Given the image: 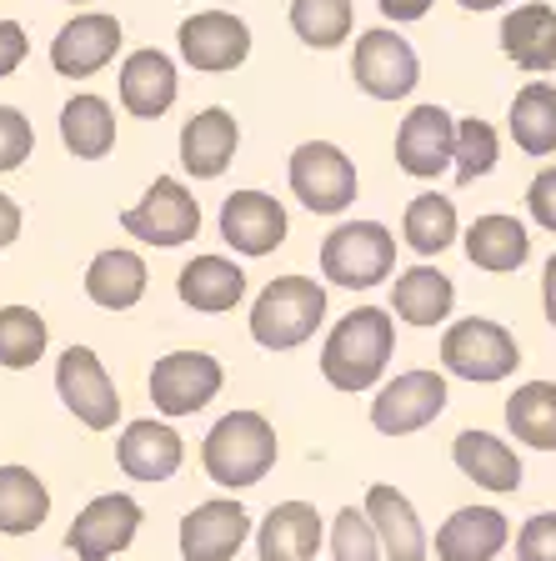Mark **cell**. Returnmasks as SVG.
Wrapping results in <instances>:
<instances>
[{
    "instance_id": "obj_45",
    "label": "cell",
    "mask_w": 556,
    "mask_h": 561,
    "mask_svg": "<svg viewBox=\"0 0 556 561\" xmlns=\"http://www.w3.org/2000/svg\"><path fill=\"white\" fill-rule=\"evenodd\" d=\"M542 306H546V321L556 327V251H552V261L542 266Z\"/></svg>"
},
{
    "instance_id": "obj_13",
    "label": "cell",
    "mask_w": 556,
    "mask_h": 561,
    "mask_svg": "<svg viewBox=\"0 0 556 561\" xmlns=\"http://www.w3.org/2000/svg\"><path fill=\"white\" fill-rule=\"evenodd\" d=\"M220 391V362L206 351H171L151 371V401L161 416H196Z\"/></svg>"
},
{
    "instance_id": "obj_31",
    "label": "cell",
    "mask_w": 556,
    "mask_h": 561,
    "mask_svg": "<svg viewBox=\"0 0 556 561\" xmlns=\"http://www.w3.org/2000/svg\"><path fill=\"white\" fill-rule=\"evenodd\" d=\"M507 126H511V140L526 156H552L556 151V85H546V81L522 85L507 111Z\"/></svg>"
},
{
    "instance_id": "obj_18",
    "label": "cell",
    "mask_w": 556,
    "mask_h": 561,
    "mask_svg": "<svg viewBox=\"0 0 556 561\" xmlns=\"http://www.w3.org/2000/svg\"><path fill=\"white\" fill-rule=\"evenodd\" d=\"M236 146H241V126L226 105H206L181 126V165L196 181H216L231 165Z\"/></svg>"
},
{
    "instance_id": "obj_21",
    "label": "cell",
    "mask_w": 556,
    "mask_h": 561,
    "mask_svg": "<svg viewBox=\"0 0 556 561\" xmlns=\"http://www.w3.org/2000/svg\"><path fill=\"white\" fill-rule=\"evenodd\" d=\"M511 526L497 506H462L441 522L436 531V561H491L507 547Z\"/></svg>"
},
{
    "instance_id": "obj_27",
    "label": "cell",
    "mask_w": 556,
    "mask_h": 561,
    "mask_svg": "<svg viewBox=\"0 0 556 561\" xmlns=\"http://www.w3.org/2000/svg\"><path fill=\"white\" fill-rule=\"evenodd\" d=\"M60 140H66V151L76 156V161H101V156H111V146H116V111H111V101L105 95H70L66 105H60Z\"/></svg>"
},
{
    "instance_id": "obj_23",
    "label": "cell",
    "mask_w": 556,
    "mask_h": 561,
    "mask_svg": "<svg viewBox=\"0 0 556 561\" xmlns=\"http://www.w3.org/2000/svg\"><path fill=\"white\" fill-rule=\"evenodd\" d=\"M321 547V516L306 502H281L266 512L261 531H256V551L261 561H311Z\"/></svg>"
},
{
    "instance_id": "obj_10",
    "label": "cell",
    "mask_w": 556,
    "mask_h": 561,
    "mask_svg": "<svg viewBox=\"0 0 556 561\" xmlns=\"http://www.w3.org/2000/svg\"><path fill=\"white\" fill-rule=\"evenodd\" d=\"M446 411V381L436 371H401L371 401V426L386 436H411Z\"/></svg>"
},
{
    "instance_id": "obj_3",
    "label": "cell",
    "mask_w": 556,
    "mask_h": 561,
    "mask_svg": "<svg viewBox=\"0 0 556 561\" xmlns=\"http://www.w3.org/2000/svg\"><path fill=\"white\" fill-rule=\"evenodd\" d=\"M326 316V286L311 276H276L251 306V336L266 351H296Z\"/></svg>"
},
{
    "instance_id": "obj_26",
    "label": "cell",
    "mask_w": 556,
    "mask_h": 561,
    "mask_svg": "<svg viewBox=\"0 0 556 561\" xmlns=\"http://www.w3.org/2000/svg\"><path fill=\"white\" fill-rule=\"evenodd\" d=\"M175 291L191 311H206V316H220L241 306L246 296V271L226 256H196L181 266V280H175Z\"/></svg>"
},
{
    "instance_id": "obj_39",
    "label": "cell",
    "mask_w": 556,
    "mask_h": 561,
    "mask_svg": "<svg viewBox=\"0 0 556 561\" xmlns=\"http://www.w3.org/2000/svg\"><path fill=\"white\" fill-rule=\"evenodd\" d=\"M35 151V130L31 121L15 111V105H0V175L15 171V165H25Z\"/></svg>"
},
{
    "instance_id": "obj_6",
    "label": "cell",
    "mask_w": 556,
    "mask_h": 561,
    "mask_svg": "<svg viewBox=\"0 0 556 561\" xmlns=\"http://www.w3.org/2000/svg\"><path fill=\"white\" fill-rule=\"evenodd\" d=\"M291 196L302 201L316 216H341V210L356 201V165L341 146L331 140H306L291 151Z\"/></svg>"
},
{
    "instance_id": "obj_43",
    "label": "cell",
    "mask_w": 556,
    "mask_h": 561,
    "mask_svg": "<svg viewBox=\"0 0 556 561\" xmlns=\"http://www.w3.org/2000/svg\"><path fill=\"white\" fill-rule=\"evenodd\" d=\"M382 5V15L386 21H396V25H411V21H421V15L431 11V0H376Z\"/></svg>"
},
{
    "instance_id": "obj_41",
    "label": "cell",
    "mask_w": 556,
    "mask_h": 561,
    "mask_svg": "<svg viewBox=\"0 0 556 561\" xmlns=\"http://www.w3.org/2000/svg\"><path fill=\"white\" fill-rule=\"evenodd\" d=\"M526 210H532V221L556 231V165L536 171V181L526 186Z\"/></svg>"
},
{
    "instance_id": "obj_24",
    "label": "cell",
    "mask_w": 556,
    "mask_h": 561,
    "mask_svg": "<svg viewBox=\"0 0 556 561\" xmlns=\"http://www.w3.org/2000/svg\"><path fill=\"white\" fill-rule=\"evenodd\" d=\"M366 516L376 526V537H382L386 561H427V531L417 522V506L406 502L396 486H371Z\"/></svg>"
},
{
    "instance_id": "obj_46",
    "label": "cell",
    "mask_w": 556,
    "mask_h": 561,
    "mask_svg": "<svg viewBox=\"0 0 556 561\" xmlns=\"http://www.w3.org/2000/svg\"><path fill=\"white\" fill-rule=\"evenodd\" d=\"M456 5H462V11H501L507 0H456Z\"/></svg>"
},
{
    "instance_id": "obj_29",
    "label": "cell",
    "mask_w": 556,
    "mask_h": 561,
    "mask_svg": "<svg viewBox=\"0 0 556 561\" xmlns=\"http://www.w3.org/2000/svg\"><path fill=\"white\" fill-rule=\"evenodd\" d=\"M452 456L476 486H487V491H517L522 486V461H517V451L491 432H462Z\"/></svg>"
},
{
    "instance_id": "obj_25",
    "label": "cell",
    "mask_w": 556,
    "mask_h": 561,
    "mask_svg": "<svg viewBox=\"0 0 556 561\" xmlns=\"http://www.w3.org/2000/svg\"><path fill=\"white\" fill-rule=\"evenodd\" d=\"M526 256H532V236H526V226L517 216L497 210V216H476L466 226V261L472 266L507 276V271H522Z\"/></svg>"
},
{
    "instance_id": "obj_15",
    "label": "cell",
    "mask_w": 556,
    "mask_h": 561,
    "mask_svg": "<svg viewBox=\"0 0 556 561\" xmlns=\"http://www.w3.org/2000/svg\"><path fill=\"white\" fill-rule=\"evenodd\" d=\"M136 526H140V506L126 491H105L70 522L66 547L76 551V561H111L116 551H126L136 541Z\"/></svg>"
},
{
    "instance_id": "obj_4",
    "label": "cell",
    "mask_w": 556,
    "mask_h": 561,
    "mask_svg": "<svg viewBox=\"0 0 556 561\" xmlns=\"http://www.w3.org/2000/svg\"><path fill=\"white\" fill-rule=\"evenodd\" d=\"M396 266V236L382 221H347L321 241V276L347 291H366Z\"/></svg>"
},
{
    "instance_id": "obj_2",
    "label": "cell",
    "mask_w": 556,
    "mask_h": 561,
    "mask_svg": "<svg viewBox=\"0 0 556 561\" xmlns=\"http://www.w3.org/2000/svg\"><path fill=\"white\" fill-rule=\"evenodd\" d=\"M201 467H206V477L216 486H231V491L266 481V471L276 467V432H271V421L261 411L220 416L206 432V442H201Z\"/></svg>"
},
{
    "instance_id": "obj_22",
    "label": "cell",
    "mask_w": 556,
    "mask_h": 561,
    "mask_svg": "<svg viewBox=\"0 0 556 561\" xmlns=\"http://www.w3.org/2000/svg\"><path fill=\"white\" fill-rule=\"evenodd\" d=\"M121 471L136 481H171L181 471V436L166 426V421H131L126 432H121Z\"/></svg>"
},
{
    "instance_id": "obj_16",
    "label": "cell",
    "mask_w": 556,
    "mask_h": 561,
    "mask_svg": "<svg viewBox=\"0 0 556 561\" xmlns=\"http://www.w3.org/2000/svg\"><path fill=\"white\" fill-rule=\"evenodd\" d=\"M220 241L241 256H271L286 241V206L266 191H231L220 201Z\"/></svg>"
},
{
    "instance_id": "obj_12",
    "label": "cell",
    "mask_w": 556,
    "mask_h": 561,
    "mask_svg": "<svg viewBox=\"0 0 556 561\" xmlns=\"http://www.w3.org/2000/svg\"><path fill=\"white\" fill-rule=\"evenodd\" d=\"M56 391H60V401L76 411V421H86L91 432H111V426H116L121 391L111 386V376H105V366L95 362L91 346H70L66 356H60Z\"/></svg>"
},
{
    "instance_id": "obj_44",
    "label": "cell",
    "mask_w": 556,
    "mask_h": 561,
    "mask_svg": "<svg viewBox=\"0 0 556 561\" xmlns=\"http://www.w3.org/2000/svg\"><path fill=\"white\" fill-rule=\"evenodd\" d=\"M15 236H21V206H15V201L0 191V251H5Z\"/></svg>"
},
{
    "instance_id": "obj_7",
    "label": "cell",
    "mask_w": 556,
    "mask_h": 561,
    "mask_svg": "<svg viewBox=\"0 0 556 561\" xmlns=\"http://www.w3.org/2000/svg\"><path fill=\"white\" fill-rule=\"evenodd\" d=\"M441 366L462 381H501L522 366V351L517 336L487 316H472V321H456L441 336Z\"/></svg>"
},
{
    "instance_id": "obj_42",
    "label": "cell",
    "mask_w": 556,
    "mask_h": 561,
    "mask_svg": "<svg viewBox=\"0 0 556 561\" xmlns=\"http://www.w3.org/2000/svg\"><path fill=\"white\" fill-rule=\"evenodd\" d=\"M31 56V41H25L21 21H0V81L21 70V60Z\"/></svg>"
},
{
    "instance_id": "obj_9",
    "label": "cell",
    "mask_w": 556,
    "mask_h": 561,
    "mask_svg": "<svg viewBox=\"0 0 556 561\" xmlns=\"http://www.w3.org/2000/svg\"><path fill=\"white\" fill-rule=\"evenodd\" d=\"M175 46H181V60L191 70L226 76V70L246 66V56H251V25L231 11H196L181 21Z\"/></svg>"
},
{
    "instance_id": "obj_5",
    "label": "cell",
    "mask_w": 556,
    "mask_h": 561,
    "mask_svg": "<svg viewBox=\"0 0 556 561\" xmlns=\"http://www.w3.org/2000/svg\"><path fill=\"white\" fill-rule=\"evenodd\" d=\"M351 81L371 95V101H406L421 81V60L411 50L401 31L392 25H376V31L356 35V50H351Z\"/></svg>"
},
{
    "instance_id": "obj_20",
    "label": "cell",
    "mask_w": 556,
    "mask_h": 561,
    "mask_svg": "<svg viewBox=\"0 0 556 561\" xmlns=\"http://www.w3.org/2000/svg\"><path fill=\"white\" fill-rule=\"evenodd\" d=\"M501 56L511 66L532 70V76L556 70V11L546 0H526V5L507 11V21H501Z\"/></svg>"
},
{
    "instance_id": "obj_34",
    "label": "cell",
    "mask_w": 556,
    "mask_h": 561,
    "mask_svg": "<svg viewBox=\"0 0 556 561\" xmlns=\"http://www.w3.org/2000/svg\"><path fill=\"white\" fill-rule=\"evenodd\" d=\"M401 231L417 256H441V251L456 241V206L441 196V191H421V196L406 206Z\"/></svg>"
},
{
    "instance_id": "obj_14",
    "label": "cell",
    "mask_w": 556,
    "mask_h": 561,
    "mask_svg": "<svg viewBox=\"0 0 556 561\" xmlns=\"http://www.w3.org/2000/svg\"><path fill=\"white\" fill-rule=\"evenodd\" d=\"M121 50V21L105 11H81L70 15L66 25L50 41V66L66 76V81H86L95 70H105Z\"/></svg>"
},
{
    "instance_id": "obj_30",
    "label": "cell",
    "mask_w": 556,
    "mask_h": 561,
    "mask_svg": "<svg viewBox=\"0 0 556 561\" xmlns=\"http://www.w3.org/2000/svg\"><path fill=\"white\" fill-rule=\"evenodd\" d=\"M86 296L105 311H131L146 296V261L136 251H101L86 271Z\"/></svg>"
},
{
    "instance_id": "obj_11",
    "label": "cell",
    "mask_w": 556,
    "mask_h": 561,
    "mask_svg": "<svg viewBox=\"0 0 556 561\" xmlns=\"http://www.w3.org/2000/svg\"><path fill=\"white\" fill-rule=\"evenodd\" d=\"M456 161V116L446 105H417L396 130V165L417 181H436Z\"/></svg>"
},
{
    "instance_id": "obj_19",
    "label": "cell",
    "mask_w": 556,
    "mask_h": 561,
    "mask_svg": "<svg viewBox=\"0 0 556 561\" xmlns=\"http://www.w3.org/2000/svg\"><path fill=\"white\" fill-rule=\"evenodd\" d=\"M175 91H181V81H175V60L166 56V50L146 46L121 60V105H126L136 121L166 116L175 105Z\"/></svg>"
},
{
    "instance_id": "obj_47",
    "label": "cell",
    "mask_w": 556,
    "mask_h": 561,
    "mask_svg": "<svg viewBox=\"0 0 556 561\" xmlns=\"http://www.w3.org/2000/svg\"><path fill=\"white\" fill-rule=\"evenodd\" d=\"M70 5H86V0H70Z\"/></svg>"
},
{
    "instance_id": "obj_1",
    "label": "cell",
    "mask_w": 556,
    "mask_h": 561,
    "mask_svg": "<svg viewBox=\"0 0 556 561\" xmlns=\"http://www.w3.org/2000/svg\"><path fill=\"white\" fill-rule=\"evenodd\" d=\"M396 346V327L382 306H356L337 321V331L321 346V376L337 391H366L382 381Z\"/></svg>"
},
{
    "instance_id": "obj_36",
    "label": "cell",
    "mask_w": 556,
    "mask_h": 561,
    "mask_svg": "<svg viewBox=\"0 0 556 561\" xmlns=\"http://www.w3.org/2000/svg\"><path fill=\"white\" fill-rule=\"evenodd\" d=\"M46 321L31 306H0V366L25 371L46 356Z\"/></svg>"
},
{
    "instance_id": "obj_8",
    "label": "cell",
    "mask_w": 556,
    "mask_h": 561,
    "mask_svg": "<svg viewBox=\"0 0 556 561\" xmlns=\"http://www.w3.org/2000/svg\"><path fill=\"white\" fill-rule=\"evenodd\" d=\"M121 226H126L136 241L146 245H185L196 241L201 231V201L185 191V181L175 175H156V186L136 201L131 210H121Z\"/></svg>"
},
{
    "instance_id": "obj_28",
    "label": "cell",
    "mask_w": 556,
    "mask_h": 561,
    "mask_svg": "<svg viewBox=\"0 0 556 561\" xmlns=\"http://www.w3.org/2000/svg\"><path fill=\"white\" fill-rule=\"evenodd\" d=\"M452 301H456V286L436 266H411L392 280V311L401 316L406 327H436V321L452 316Z\"/></svg>"
},
{
    "instance_id": "obj_32",
    "label": "cell",
    "mask_w": 556,
    "mask_h": 561,
    "mask_svg": "<svg viewBox=\"0 0 556 561\" xmlns=\"http://www.w3.org/2000/svg\"><path fill=\"white\" fill-rule=\"evenodd\" d=\"M507 426L517 442L556 451V381H526L507 397Z\"/></svg>"
},
{
    "instance_id": "obj_33",
    "label": "cell",
    "mask_w": 556,
    "mask_h": 561,
    "mask_svg": "<svg viewBox=\"0 0 556 561\" xmlns=\"http://www.w3.org/2000/svg\"><path fill=\"white\" fill-rule=\"evenodd\" d=\"M50 516V491L46 481L25 467H0V531L5 537H25Z\"/></svg>"
},
{
    "instance_id": "obj_40",
    "label": "cell",
    "mask_w": 556,
    "mask_h": 561,
    "mask_svg": "<svg viewBox=\"0 0 556 561\" xmlns=\"http://www.w3.org/2000/svg\"><path fill=\"white\" fill-rule=\"evenodd\" d=\"M517 557L522 561H556V512H542L522 526L517 537Z\"/></svg>"
},
{
    "instance_id": "obj_37",
    "label": "cell",
    "mask_w": 556,
    "mask_h": 561,
    "mask_svg": "<svg viewBox=\"0 0 556 561\" xmlns=\"http://www.w3.org/2000/svg\"><path fill=\"white\" fill-rule=\"evenodd\" d=\"M487 171H497V130L476 116L456 121V161H452L456 186H472L476 175Z\"/></svg>"
},
{
    "instance_id": "obj_38",
    "label": "cell",
    "mask_w": 556,
    "mask_h": 561,
    "mask_svg": "<svg viewBox=\"0 0 556 561\" xmlns=\"http://www.w3.org/2000/svg\"><path fill=\"white\" fill-rule=\"evenodd\" d=\"M331 551H337V561H382V537H376L371 516L347 506L331 526Z\"/></svg>"
},
{
    "instance_id": "obj_17",
    "label": "cell",
    "mask_w": 556,
    "mask_h": 561,
    "mask_svg": "<svg viewBox=\"0 0 556 561\" xmlns=\"http://www.w3.org/2000/svg\"><path fill=\"white\" fill-rule=\"evenodd\" d=\"M251 537V516L241 502H201L181 522V557L185 561H231Z\"/></svg>"
},
{
    "instance_id": "obj_35",
    "label": "cell",
    "mask_w": 556,
    "mask_h": 561,
    "mask_svg": "<svg viewBox=\"0 0 556 561\" xmlns=\"http://www.w3.org/2000/svg\"><path fill=\"white\" fill-rule=\"evenodd\" d=\"M351 0H291V31L311 50H337L341 41H351Z\"/></svg>"
}]
</instances>
